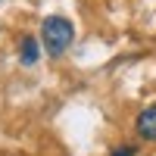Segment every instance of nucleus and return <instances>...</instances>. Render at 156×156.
Wrapping results in <instances>:
<instances>
[{"instance_id": "20e7f679", "label": "nucleus", "mask_w": 156, "mask_h": 156, "mask_svg": "<svg viewBox=\"0 0 156 156\" xmlns=\"http://www.w3.org/2000/svg\"><path fill=\"white\" fill-rule=\"evenodd\" d=\"M112 156H134V147H119V150H112Z\"/></svg>"}, {"instance_id": "f257e3e1", "label": "nucleus", "mask_w": 156, "mask_h": 156, "mask_svg": "<svg viewBox=\"0 0 156 156\" xmlns=\"http://www.w3.org/2000/svg\"><path fill=\"white\" fill-rule=\"evenodd\" d=\"M41 37H44V50H47L50 56H62V53L69 50L72 37H75V28H72L69 19L50 16V19H44V25H41Z\"/></svg>"}, {"instance_id": "f03ea898", "label": "nucleus", "mask_w": 156, "mask_h": 156, "mask_svg": "<svg viewBox=\"0 0 156 156\" xmlns=\"http://www.w3.org/2000/svg\"><path fill=\"white\" fill-rule=\"evenodd\" d=\"M137 134L144 140H156V106H150L137 115Z\"/></svg>"}, {"instance_id": "7ed1b4c3", "label": "nucleus", "mask_w": 156, "mask_h": 156, "mask_svg": "<svg viewBox=\"0 0 156 156\" xmlns=\"http://www.w3.org/2000/svg\"><path fill=\"white\" fill-rule=\"evenodd\" d=\"M19 59L25 62V66H34V62H37V41H34V37H22V44H19Z\"/></svg>"}]
</instances>
